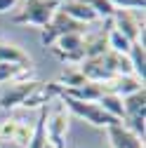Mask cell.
<instances>
[{
    "mask_svg": "<svg viewBox=\"0 0 146 148\" xmlns=\"http://www.w3.org/2000/svg\"><path fill=\"white\" fill-rule=\"evenodd\" d=\"M61 0H26L24 10L14 16L17 24H33V26H47L54 12L59 10Z\"/></svg>",
    "mask_w": 146,
    "mask_h": 148,
    "instance_id": "obj_1",
    "label": "cell"
},
{
    "mask_svg": "<svg viewBox=\"0 0 146 148\" xmlns=\"http://www.w3.org/2000/svg\"><path fill=\"white\" fill-rule=\"evenodd\" d=\"M59 101L64 103V108H68L73 115L83 118L85 122L94 125V127H104L108 129L111 125H118L120 120L111 118L108 113H104V110L99 108V103H85V101H76V99H68V97H59Z\"/></svg>",
    "mask_w": 146,
    "mask_h": 148,
    "instance_id": "obj_2",
    "label": "cell"
},
{
    "mask_svg": "<svg viewBox=\"0 0 146 148\" xmlns=\"http://www.w3.org/2000/svg\"><path fill=\"white\" fill-rule=\"evenodd\" d=\"M66 132H68V113L61 101H57L47 110V120H45V134L47 143L52 148H66Z\"/></svg>",
    "mask_w": 146,
    "mask_h": 148,
    "instance_id": "obj_3",
    "label": "cell"
},
{
    "mask_svg": "<svg viewBox=\"0 0 146 148\" xmlns=\"http://www.w3.org/2000/svg\"><path fill=\"white\" fill-rule=\"evenodd\" d=\"M83 31H85V26H83V24L68 19L64 12H59V10H57V12H54V16L50 19V24H47V26H43L40 40H43V45H45V47H52L54 42L61 38V35H68V33H83Z\"/></svg>",
    "mask_w": 146,
    "mask_h": 148,
    "instance_id": "obj_4",
    "label": "cell"
},
{
    "mask_svg": "<svg viewBox=\"0 0 146 148\" xmlns=\"http://www.w3.org/2000/svg\"><path fill=\"white\" fill-rule=\"evenodd\" d=\"M52 52H54V57L61 59L64 64H68V66H80V61L85 59V57H83V33L61 35V38L52 45Z\"/></svg>",
    "mask_w": 146,
    "mask_h": 148,
    "instance_id": "obj_5",
    "label": "cell"
},
{
    "mask_svg": "<svg viewBox=\"0 0 146 148\" xmlns=\"http://www.w3.org/2000/svg\"><path fill=\"white\" fill-rule=\"evenodd\" d=\"M111 26L123 33L130 42H144V24H139V19L127 12V10H116L111 16Z\"/></svg>",
    "mask_w": 146,
    "mask_h": 148,
    "instance_id": "obj_6",
    "label": "cell"
},
{
    "mask_svg": "<svg viewBox=\"0 0 146 148\" xmlns=\"http://www.w3.org/2000/svg\"><path fill=\"white\" fill-rule=\"evenodd\" d=\"M61 87L57 82H35V87L28 92V97L21 101L24 108H47V103H52L54 99H59Z\"/></svg>",
    "mask_w": 146,
    "mask_h": 148,
    "instance_id": "obj_7",
    "label": "cell"
},
{
    "mask_svg": "<svg viewBox=\"0 0 146 148\" xmlns=\"http://www.w3.org/2000/svg\"><path fill=\"white\" fill-rule=\"evenodd\" d=\"M35 82L38 80H31V82H7V87L0 92V108H17L21 106V101L28 97V92L35 87Z\"/></svg>",
    "mask_w": 146,
    "mask_h": 148,
    "instance_id": "obj_8",
    "label": "cell"
},
{
    "mask_svg": "<svg viewBox=\"0 0 146 148\" xmlns=\"http://www.w3.org/2000/svg\"><path fill=\"white\" fill-rule=\"evenodd\" d=\"M78 68H80L83 75H85V80H87V82H94V85H104V82H108V80H113V78H116L113 73L106 68V64H104L101 57L83 59Z\"/></svg>",
    "mask_w": 146,
    "mask_h": 148,
    "instance_id": "obj_9",
    "label": "cell"
},
{
    "mask_svg": "<svg viewBox=\"0 0 146 148\" xmlns=\"http://www.w3.org/2000/svg\"><path fill=\"white\" fill-rule=\"evenodd\" d=\"M141 87H144V82L137 80L134 75H116L113 80L101 85V92H108V94H116V97L125 99V97L134 94V92H139Z\"/></svg>",
    "mask_w": 146,
    "mask_h": 148,
    "instance_id": "obj_10",
    "label": "cell"
},
{
    "mask_svg": "<svg viewBox=\"0 0 146 148\" xmlns=\"http://www.w3.org/2000/svg\"><path fill=\"white\" fill-rule=\"evenodd\" d=\"M106 132H108V141H111L113 148H144V139H139L137 134H132L123 122L111 125Z\"/></svg>",
    "mask_w": 146,
    "mask_h": 148,
    "instance_id": "obj_11",
    "label": "cell"
},
{
    "mask_svg": "<svg viewBox=\"0 0 146 148\" xmlns=\"http://www.w3.org/2000/svg\"><path fill=\"white\" fill-rule=\"evenodd\" d=\"M59 12H64L68 19L73 21H78V24H92V21H99V16L90 10L87 5L78 3V0H61V5H59Z\"/></svg>",
    "mask_w": 146,
    "mask_h": 148,
    "instance_id": "obj_12",
    "label": "cell"
},
{
    "mask_svg": "<svg viewBox=\"0 0 146 148\" xmlns=\"http://www.w3.org/2000/svg\"><path fill=\"white\" fill-rule=\"evenodd\" d=\"M101 94H104L101 85H94V82H85L80 87H71V89H64L61 87V92H59V97H68V99L85 101V103H97Z\"/></svg>",
    "mask_w": 146,
    "mask_h": 148,
    "instance_id": "obj_13",
    "label": "cell"
},
{
    "mask_svg": "<svg viewBox=\"0 0 146 148\" xmlns=\"http://www.w3.org/2000/svg\"><path fill=\"white\" fill-rule=\"evenodd\" d=\"M108 21L106 19V28L99 31L97 35H90V38H85L83 35V57L85 59H92V57H101V54L108 52V45H106V31H108Z\"/></svg>",
    "mask_w": 146,
    "mask_h": 148,
    "instance_id": "obj_14",
    "label": "cell"
},
{
    "mask_svg": "<svg viewBox=\"0 0 146 148\" xmlns=\"http://www.w3.org/2000/svg\"><path fill=\"white\" fill-rule=\"evenodd\" d=\"M0 64H14V66H24V68H33L31 57L12 42H0Z\"/></svg>",
    "mask_w": 146,
    "mask_h": 148,
    "instance_id": "obj_15",
    "label": "cell"
},
{
    "mask_svg": "<svg viewBox=\"0 0 146 148\" xmlns=\"http://www.w3.org/2000/svg\"><path fill=\"white\" fill-rule=\"evenodd\" d=\"M127 59H130V64H132V75L144 82V78H146V52H144V42H132L130 52H127Z\"/></svg>",
    "mask_w": 146,
    "mask_h": 148,
    "instance_id": "obj_16",
    "label": "cell"
},
{
    "mask_svg": "<svg viewBox=\"0 0 146 148\" xmlns=\"http://www.w3.org/2000/svg\"><path fill=\"white\" fill-rule=\"evenodd\" d=\"M97 103H99V108L104 110V113H108L111 118H116V120H120V122L125 120V108H123V99H120V97L104 92Z\"/></svg>",
    "mask_w": 146,
    "mask_h": 148,
    "instance_id": "obj_17",
    "label": "cell"
},
{
    "mask_svg": "<svg viewBox=\"0 0 146 148\" xmlns=\"http://www.w3.org/2000/svg\"><path fill=\"white\" fill-rule=\"evenodd\" d=\"M45 120H47V108H40L38 122L31 127V139L26 148H45L47 146V134H45Z\"/></svg>",
    "mask_w": 146,
    "mask_h": 148,
    "instance_id": "obj_18",
    "label": "cell"
},
{
    "mask_svg": "<svg viewBox=\"0 0 146 148\" xmlns=\"http://www.w3.org/2000/svg\"><path fill=\"white\" fill-rule=\"evenodd\" d=\"M123 108H125V118L146 113V89L141 87L139 92H134V94H130V97H125V99H123Z\"/></svg>",
    "mask_w": 146,
    "mask_h": 148,
    "instance_id": "obj_19",
    "label": "cell"
},
{
    "mask_svg": "<svg viewBox=\"0 0 146 148\" xmlns=\"http://www.w3.org/2000/svg\"><path fill=\"white\" fill-rule=\"evenodd\" d=\"M108 21H111V19H108ZM106 45H108V49L116 52V54H127V52H130V45H132V42L127 40L123 33H118L111 24H108V31H106Z\"/></svg>",
    "mask_w": 146,
    "mask_h": 148,
    "instance_id": "obj_20",
    "label": "cell"
},
{
    "mask_svg": "<svg viewBox=\"0 0 146 148\" xmlns=\"http://www.w3.org/2000/svg\"><path fill=\"white\" fill-rule=\"evenodd\" d=\"M87 80H85V75L80 73V68L78 66H66L64 68V73L59 75V80H57V85L59 87H64V89H71V87H80V85H85Z\"/></svg>",
    "mask_w": 146,
    "mask_h": 148,
    "instance_id": "obj_21",
    "label": "cell"
},
{
    "mask_svg": "<svg viewBox=\"0 0 146 148\" xmlns=\"http://www.w3.org/2000/svg\"><path fill=\"white\" fill-rule=\"evenodd\" d=\"M78 3L87 5V7L92 10V12L99 16V19H104V21H106V19H111L113 12H116V7L108 3V0H78Z\"/></svg>",
    "mask_w": 146,
    "mask_h": 148,
    "instance_id": "obj_22",
    "label": "cell"
},
{
    "mask_svg": "<svg viewBox=\"0 0 146 148\" xmlns=\"http://www.w3.org/2000/svg\"><path fill=\"white\" fill-rule=\"evenodd\" d=\"M144 118H146V113H139V115H130V118H125L123 120V125L130 129L132 134H137L139 139H144Z\"/></svg>",
    "mask_w": 146,
    "mask_h": 148,
    "instance_id": "obj_23",
    "label": "cell"
},
{
    "mask_svg": "<svg viewBox=\"0 0 146 148\" xmlns=\"http://www.w3.org/2000/svg\"><path fill=\"white\" fill-rule=\"evenodd\" d=\"M17 127H19V120H14V118L3 120L0 122V141H14Z\"/></svg>",
    "mask_w": 146,
    "mask_h": 148,
    "instance_id": "obj_24",
    "label": "cell"
},
{
    "mask_svg": "<svg viewBox=\"0 0 146 148\" xmlns=\"http://www.w3.org/2000/svg\"><path fill=\"white\" fill-rule=\"evenodd\" d=\"M116 10H144L146 7V0H108Z\"/></svg>",
    "mask_w": 146,
    "mask_h": 148,
    "instance_id": "obj_25",
    "label": "cell"
},
{
    "mask_svg": "<svg viewBox=\"0 0 146 148\" xmlns=\"http://www.w3.org/2000/svg\"><path fill=\"white\" fill-rule=\"evenodd\" d=\"M28 139H31V127L24 125V122H19V127H17V134H14V141H12V143L26 148V146H28Z\"/></svg>",
    "mask_w": 146,
    "mask_h": 148,
    "instance_id": "obj_26",
    "label": "cell"
},
{
    "mask_svg": "<svg viewBox=\"0 0 146 148\" xmlns=\"http://www.w3.org/2000/svg\"><path fill=\"white\" fill-rule=\"evenodd\" d=\"M17 5V0H0V14H5V12H10L12 7Z\"/></svg>",
    "mask_w": 146,
    "mask_h": 148,
    "instance_id": "obj_27",
    "label": "cell"
}]
</instances>
